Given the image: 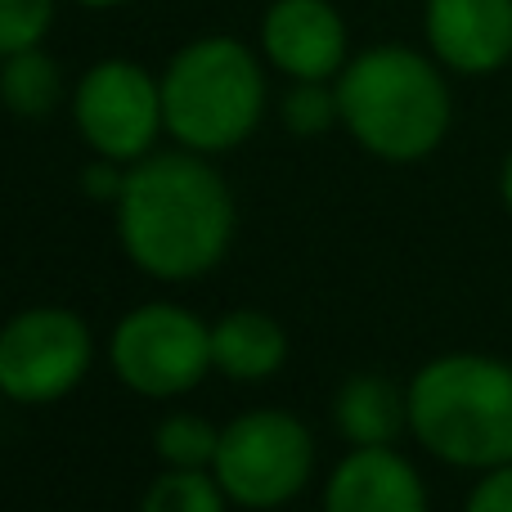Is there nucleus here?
Returning a JSON list of instances; mask_svg holds the SVG:
<instances>
[{
    "mask_svg": "<svg viewBox=\"0 0 512 512\" xmlns=\"http://www.w3.org/2000/svg\"><path fill=\"white\" fill-rule=\"evenodd\" d=\"M288 360V333L265 310H230L212 324V364L234 382H265Z\"/></svg>",
    "mask_w": 512,
    "mask_h": 512,
    "instance_id": "f8f14e48",
    "label": "nucleus"
},
{
    "mask_svg": "<svg viewBox=\"0 0 512 512\" xmlns=\"http://www.w3.org/2000/svg\"><path fill=\"white\" fill-rule=\"evenodd\" d=\"M261 54L288 81H337L351 63V32L333 0H270L261 14Z\"/></svg>",
    "mask_w": 512,
    "mask_h": 512,
    "instance_id": "1a4fd4ad",
    "label": "nucleus"
},
{
    "mask_svg": "<svg viewBox=\"0 0 512 512\" xmlns=\"http://www.w3.org/2000/svg\"><path fill=\"white\" fill-rule=\"evenodd\" d=\"M499 198H504V207L512 212V149H508L504 167H499Z\"/></svg>",
    "mask_w": 512,
    "mask_h": 512,
    "instance_id": "412c9836",
    "label": "nucleus"
},
{
    "mask_svg": "<svg viewBox=\"0 0 512 512\" xmlns=\"http://www.w3.org/2000/svg\"><path fill=\"white\" fill-rule=\"evenodd\" d=\"M342 126L382 162H423L441 149L454 122V99L441 63L409 45H369L337 72Z\"/></svg>",
    "mask_w": 512,
    "mask_h": 512,
    "instance_id": "f03ea898",
    "label": "nucleus"
},
{
    "mask_svg": "<svg viewBox=\"0 0 512 512\" xmlns=\"http://www.w3.org/2000/svg\"><path fill=\"white\" fill-rule=\"evenodd\" d=\"M230 504L270 512L283 508L310 486L315 472V441L310 427L288 409H252L221 427L212 463Z\"/></svg>",
    "mask_w": 512,
    "mask_h": 512,
    "instance_id": "39448f33",
    "label": "nucleus"
},
{
    "mask_svg": "<svg viewBox=\"0 0 512 512\" xmlns=\"http://www.w3.org/2000/svg\"><path fill=\"white\" fill-rule=\"evenodd\" d=\"M108 364L117 382L144 400H171L194 391L212 364V328L185 306L149 301L117 319L108 337Z\"/></svg>",
    "mask_w": 512,
    "mask_h": 512,
    "instance_id": "423d86ee",
    "label": "nucleus"
},
{
    "mask_svg": "<svg viewBox=\"0 0 512 512\" xmlns=\"http://www.w3.org/2000/svg\"><path fill=\"white\" fill-rule=\"evenodd\" d=\"M333 423L351 445H391L409 427V396L382 373H355L337 387Z\"/></svg>",
    "mask_w": 512,
    "mask_h": 512,
    "instance_id": "ddd939ff",
    "label": "nucleus"
},
{
    "mask_svg": "<svg viewBox=\"0 0 512 512\" xmlns=\"http://www.w3.org/2000/svg\"><path fill=\"white\" fill-rule=\"evenodd\" d=\"M265 104V68L239 36H198L180 45L162 72V113L171 140L203 158L248 144Z\"/></svg>",
    "mask_w": 512,
    "mask_h": 512,
    "instance_id": "20e7f679",
    "label": "nucleus"
},
{
    "mask_svg": "<svg viewBox=\"0 0 512 512\" xmlns=\"http://www.w3.org/2000/svg\"><path fill=\"white\" fill-rule=\"evenodd\" d=\"M463 512H512V463H499L472 486Z\"/></svg>",
    "mask_w": 512,
    "mask_h": 512,
    "instance_id": "6ab92c4d",
    "label": "nucleus"
},
{
    "mask_svg": "<svg viewBox=\"0 0 512 512\" xmlns=\"http://www.w3.org/2000/svg\"><path fill=\"white\" fill-rule=\"evenodd\" d=\"M0 104L23 122H45L63 104V72L41 45L0 59Z\"/></svg>",
    "mask_w": 512,
    "mask_h": 512,
    "instance_id": "4468645a",
    "label": "nucleus"
},
{
    "mask_svg": "<svg viewBox=\"0 0 512 512\" xmlns=\"http://www.w3.org/2000/svg\"><path fill=\"white\" fill-rule=\"evenodd\" d=\"M427 50L459 77H490L512 63V0H427Z\"/></svg>",
    "mask_w": 512,
    "mask_h": 512,
    "instance_id": "9d476101",
    "label": "nucleus"
},
{
    "mask_svg": "<svg viewBox=\"0 0 512 512\" xmlns=\"http://www.w3.org/2000/svg\"><path fill=\"white\" fill-rule=\"evenodd\" d=\"M122 185H126L122 162L95 158V162H86V171H81V194L95 198V203H117V198H122Z\"/></svg>",
    "mask_w": 512,
    "mask_h": 512,
    "instance_id": "aec40b11",
    "label": "nucleus"
},
{
    "mask_svg": "<svg viewBox=\"0 0 512 512\" xmlns=\"http://www.w3.org/2000/svg\"><path fill=\"white\" fill-rule=\"evenodd\" d=\"M117 243L126 261L162 283H194L230 256L239 207L203 153H149L126 167L117 198Z\"/></svg>",
    "mask_w": 512,
    "mask_h": 512,
    "instance_id": "f257e3e1",
    "label": "nucleus"
},
{
    "mask_svg": "<svg viewBox=\"0 0 512 512\" xmlns=\"http://www.w3.org/2000/svg\"><path fill=\"white\" fill-rule=\"evenodd\" d=\"M95 337L77 310L27 306L0 328V396L14 405H54L86 382Z\"/></svg>",
    "mask_w": 512,
    "mask_h": 512,
    "instance_id": "0eeeda50",
    "label": "nucleus"
},
{
    "mask_svg": "<svg viewBox=\"0 0 512 512\" xmlns=\"http://www.w3.org/2000/svg\"><path fill=\"white\" fill-rule=\"evenodd\" d=\"M81 9H117V5H131V0H72Z\"/></svg>",
    "mask_w": 512,
    "mask_h": 512,
    "instance_id": "4be33fe9",
    "label": "nucleus"
},
{
    "mask_svg": "<svg viewBox=\"0 0 512 512\" xmlns=\"http://www.w3.org/2000/svg\"><path fill=\"white\" fill-rule=\"evenodd\" d=\"M59 0H0V59L32 50L50 36Z\"/></svg>",
    "mask_w": 512,
    "mask_h": 512,
    "instance_id": "a211bd4d",
    "label": "nucleus"
},
{
    "mask_svg": "<svg viewBox=\"0 0 512 512\" xmlns=\"http://www.w3.org/2000/svg\"><path fill=\"white\" fill-rule=\"evenodd\" d=\"M230 495L212 468H167L149 481L140 512H225Z\"/></svg>",
    "mask_w": 512,
    "mask_h": 512,
    "instance_id": "2eb2a0df",
    "label": "nucleus"
},
{
    "mask_svg": "<svg viewBox=\"0 0 512 512\" xmlns=\"http://www.w3.org/2000/svg\"><path fill=\"white\" fill-rule=\"evenodd\" d=\"M409 396V432L450 468L490 472L512 463V364L495 355H441L423 364Z\"/></svg>",
    "mask_w": 512,
    "mask_h": 512,
    "instance_id": "7ed1b4c3",
    "label": "nucleus"
},
{
    "mask_svg": "<svg viewBox=\"0 0 512 512\" xmlns=\"http://www.w3.org/2000/svg\"><path fill=\"white\" fill-rule=\"evenodd\" d=\"M279 117L292 135H301V140L333 131V126H342L337 86L333 81H292L288 95H283V104H279Z\"/></svg>",
    "mask_w": 512,
    "mask_h": 512,
    "instance_id": "f3484780",
    "label": "nucleus"
},
{
    "mask_svg": "<svg viewBox=\"0 0 512 512\" xmlns=\"http://www.w3.org/2000/svg\"><path fill=\"white\" fill-rule=\"evenodd\" d=\"M324 512H427V486L391 445H355L328 477Z\"/></svg>",
    "mask_w": 512,
    "mask_h": 512,
    "instance_id": "9b49d317",
    "label": "nucleus"
},
{
    "mask_svg": "<svg viewBox=\"0 0 512 512\" xmlns=\"http://www.w3.org/2000/svg\"><path fill=\"white\" fill-rule=\"evenodd\" d=\"M221 427H212L203 414H167L153 432V450L167 468H212Z\"/></svg>",
    "mask_w": 512,
    "mask_h": 512,
    "instance_id": "dca6fc26",
    "label": "nucleus"
},
{
    "mask_svg": "<svg viewBox=\"0 0 512 512\" xmlns=\"http://www.w3.org/2000/svg\"><path fill=\"white\" fill-rule=\"evenodd\" d=\"M72 122L95 158L131 162L149 158L153 140L167 131L162 77L131 59H99L72 86Z\"/></svg>",
    "mask_w": 512,
    "mask_h": 512,
    "instance_id": "6e6552de",
    "label": "nucleus"
}]
</instances>
